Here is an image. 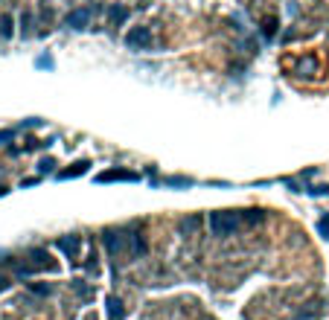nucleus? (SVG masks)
<instances>
[{
    "instance_id": "f257e3e1",
    "label": "nucleus",
    "mask_w": 329,
    "mask_h": 320,
    "mask_svg": "<svg viewBox=\"0 0 329 320\" xmlns=\"http://www.w3.org/2000/svg\"><path fill=\"white\" fill-rule=\"evenodd\" d=\"M207 224H210V233H213V236L225 239V236H233L242 224H248V219H245V213H239V210H216V213H210Z\"/></svg>"
},
{
    "instance_id": "f03ea898",
    "label": "nucleus",
    "mask_w": 329,
    "mask_h": 320,
    "mask_svg": "<svg viewBox=\"0 0 329 320\" xmlns=\"http://www.w3.org/2000/svg\"><path fill=\"white\" fill-rule=\"evenodd\" d=\"M125 47L134 50V52H149V50L155 47L152 29H149V26H134V29L125 35Z\"/></svg>"
},
{
    "instance_id": "7ed1b4c3",
    "label": "nucleus",
    "mask_w": 329,
    "mask_h": 320,
    "mask_svg": "<svg viewBox=\"0 0 329 320\" xmlns=\"http://www.w3.org/2000/svg\"><path fill=\"white\" fill-rule=\"evenodd\" d=\"M105 248H108V256L117 259V256H131L128 253V233L122 230H108L105 233Z\"/></svg>"
},
{
    "instance_id": "20e7f679",
    "label": "nucleus",
    "mask_w": 329,
    "mask_h": 320,
    "mask_svg": "<svg viewBox=\"0 0 329 320\" xmlns=\"http://www.w3.org/2000/svg\"><path fill=\"white\" fill-rule=\"evenodd\" d=\"M90 9L87 6H82V9H73L67 17H64V23L70 26V29H87V23H90Z\"/></svg>"
},
{
    "instance_id": "39448f33",
    "label": "nucleus",
    "mask_w": 329,
    "mask_h": 320,
    "mask_svg": "<svg viewBox=\"0 0 329 320\" xmlns=\"http://www.w3.org/2000/svg\"><path fill=\"white\" fill-rule=\"evenodd\" d=\"M55 248H58L70 262H76V259H79V248H82V239H79V236H70V239L61 236V239L55 242Z\"/></svg>"
},
{
    "instance_id": "423d86ee",
    "label": "nucleus",
    "mask_w": 329,
    "mask_h": 320,
    "mask_svg": "<svg viewBox=\"0 0 329 320\" xmlns=\"http://www.w3.org/2000/svg\"><path fill=\"white\" fill-rule=\"evenodd\" d=\"M96 181L99 184H108V181H140V175L137 172H125V169H108V172L96 175Z\"/></svg>"
},
{
    "instance_id": "0eeeda50",
    "label": "nucleus",
    "mask_w": 329,
    "mask_h": 320,
    "mask_svg": "<svg viewBox=\"0 0 329 320\" xmlns=\"http://www.w3.org/2000/svg\"><path fill=\"white\" fill-rule=\"evenodd\" d=\"M105 312H108V320H122L125 318V306H122V300L114 297V294L105 300Z\"/></svg>"
},
{
    "instance_id": "6e6552de",
    "label": "nucleus",
    "mask_w": 329,
    "mask_h": 320,
    "mask_svg": "<svg viewBox=\"0 0 329 320\" xmlns=\"http://www.w3.org/2000/svg\"><path fill=\"white\" fill-rule=\"evenodd\" d=\"M29 265H32L35 271L50 268V253H47L44 248H32V251H29Z\"/></svg>"
},
{
    "instance_id": "1a4fd4ad",
    "label": "nucleus",
    "mask_w": 329,
    "mask_h": 320,
    "mask_svg": "<svg viewBox=\"0 0 329 320\" xmlns=\"http://www.w3.org/2000/svg\"><path fill=\"white\" fill-rule=\"evenodd\" d=\"M87 160H79V163H73V169H64V172H58V181H70V178H79V175H85L87 172Z\"/></svg>"
},
{
    "instance_id": "9d476101",
    "label": "nucleus",
    "mask_w": 329,
    "mask_h": 320,
    "mask_svg": "<svg viewBox=\"0 0 329 320\" xmlns=\"http://www.w3.org/2000/svg\"><path fill=\"white\" fill-rule=\"evenodd\" d=\"M70 286H73V291H76V294H79L82 300H87V297H93V288H90V286H85L82 280H73Z\"/></svg>"
},
{
    "instance_id": "9b49d317",
    "label": "nucleus",
    "mask_w": 329,
    "mask_h": 320,
    "mask_svg": "<svg viewBox=\"0 0 329 320\" xmlns=\"http://www.w3.org/2000/svg\"><path fill=\"white\" fill-rule=\"evenodd\" d=\"M0 32H3V38H12V17L9 15H3V20H0Z\"/></svg>"
},
{
    "instance_id": "f8f14e48",
    "label": "nucleus",
    "mask_w": 329,
    "mask_h": 320,
    "mask_svg": "<svg viewBox=\"0 0 329 320\" xmlns=\"http://www.w3.org/2000/svg\"><path fill=\"white\" fill-rule=\"evenodd\" d=\"M125 17H128V12H125V9H117V6L111 9V20H114V23H122Z\"/></svg>"
},
{
    "instance_id": "ddd939ff",
    "label": "nucleus",
    "mask_w": 329,
    "mask_h": 320,
    "mask_svg": "<svg viewBox=\"0 0 329 320\" xmlns=\"http://www.w3.org/2000/svg\"><path fill=\"white\" fill-rule=\"evenodd\" d=\"M29 291H32V294H41V297L52 294V288H50V286H38V283H32V286H29Z\"/></svg>"
},
{
    "instance_id": "4468645a",
    "label": "nucleus",
    "mask_w": 329,
    "mask_h": 320,
    "mask_svg": "<svg viewBox=\"0 0 329 320\" xmlns=\"http://www.w3.org/2000/svg\"><path fill=\"white\" fill-rule=\"evenodd\" d=\"M29 23H32V15L23 12V15H20V26H23V32H29Z\"/></svg>"
},
{
    "instance_id": "2eb2a0df",
    "label": "nucleus",
    "mask_w": 329,
    "mask_h": 320,
    "mask_svg": "<svg viewBox=\"0 0 329 320\" xmlns=\"http://www.w3.org/2000/svg\"><path fill=\"white\" fill-rule=\"evenodd\" d=\"M9 286H12V280H9V277H3V274H0V294H3V291H9Z\"/></svg>"
},
{
    "instance_id": "dca6fc26",
    "label": "nucleus",
    "mask_w": 329,
    "mask_h": 320,
    "mask_svg": "<svg viewBox=\"0 0 329 320\" xmlns=\"http://www.w3.org/2000/svg\"><path fill=\"white\" fill-rule=\"evenodd\" d=\"M52 166H55V163H52V160H41V166H38V169H41V172H50V169H52Z\"/></svg>"
},
{
    "instance_id": "f3484780",
    "label": "nucleus",
    "mask_w": 329,
    "mask_h": 320,
    "mask_svg": "<svg viewBox=\"0 0 329 320\" xmlns=\"http://www.w3.org/2000/svg\"><path fill=\"white\" fill-rule=\"evenodd\" d=\"M38 67H52V61H50L47 55H41V58H38Z\"/></svg>"
},
{
    "instance_id": "a211bd4d",
    "label": "nucleus",
    "mask_w": 329,
    "mask_h": 320,
    "mask_svg": "<svg viewBox=\"0 0 329 320\" xmlns=\"http://www.w3.org/2000/svg\"><path fill=\"white\" fill-rule=\"evenodd\" d=\"M15 137V131H0V143H6V140H12Z\"/></svg>"
}]
</instances>
